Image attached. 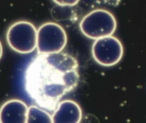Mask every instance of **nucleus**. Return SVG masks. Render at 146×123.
<instances>
[{"mask_svg":"<svg viewBox=\"0 0 146 123\" xmlns=\"http://www.w3.org/2000/svg\"><path fill=\"white\" fill-rule=\"evenodd\" d=\"M67 43V32L60 24L47 22L37 29L36 49L39 54L60 53Z\"/></svg>","mask_w":146,"mask_h":123,"instance_id":"20e7f679","label":"nucleus"},{"mask_svg":"<svg viewBox=\"0 0 146 123\" xmlns=\"http://www.w3.org/2000/svg\"><path fill=\"white\" fill-rule=\"evenodd\" d=\"M58 6L74 7L78 4L80 0H52Z\"/></svg>","mask_w":146,"mask_h":123,"instance_id":"1a4fd4ad","label":"nucleus"},{"mask_svg":"<svg viewBox=\"0 0 146 123\" xmlns=\"http://www.w3.org/2000/svg\"><path fill=\"white\" fill-rule=\"evenodd\" d=\"M6 39L9 48L16 53H32L36 48L37 29L32 22L18 21L8 28Z\"/></svg>","mask_w":146,"mask_h":123,"instance_id":"7ed1b4c3","label":"nucleus"},{"mask_svg":"<svg viewBox=\"0 0 146 123\" xmlns=\"http://www.w3.org/2000/svg\"><path fill=\"white\" fill-rule=\"evenodd\" d=\"M79 27L85 37L95 40L113 35L117 29V21L110 12L98 9L85 15L80 22Z\"/></svg>","mask_w":146,"mask_h":123,"instance_id":"f03ea898","label":"nucleus"},{"mask_svg":"<svg viewBox=\"0 0 146 123\" xmlns=\"http://www.w3.org/2000/svg\"><path fill=\"white\" fill-rule=\"evenodd\" d=\"M80 81L79 64L66 52L39 54L28 65L25 75L27 93L39 107L55 110L60 100L74 91Z\"/></svg>","mask_w":146,"mask_h":123,"instance_id":"f257e3e1","label":"nucleus"},{"mask_svg":"<svg viewBox=\"0 0 146 123\" xmlns=\"http://www.w3.org/2000/svg\"><path fill=\"white\" fill-rule=\"evenodd\" d=\"M27 122H52V114H50L47 110L39 106L32 105L28 107L27 114Z\"/></svg>","mask_w":146,"mask_h":123,"instance_id":"6e6552de","label":"nucleus"},{"mask_svg":"<svg viewBox=\"0 0 146 123\" xmlns=\"http://www.w3.org/2000/svg\"><path fill=\"white\" fill-rule=\"evenodd\" d=\"M2 55H3V46H2V43L0 41V59L2 58Z\"/></svg>","mask_w":146,"mask_h":123,"instance_id":"9d476101","label":"nucleus"},{"mask_svg":"<svg viewBox=\"0 0 146 123\" xmlns=\"http://www.w3.org/2000/svg\"><path fill=\"white\" fill-rule=\"evenodd\" d=\"M124 48L120 40L113 35L99 38L92 46V56L99 65L110 67L117 64L123 58Z\"/></svg>","mask_w":146,"mask_h":123,"instance_id":"39448f33","label":"nucleus"},{"mask_svg":"<svg viewBox=\"0 0 146 123\" xmlns=\"http://www.w3.org/2000/svg\"><path fill=\"white\" fill-rule=\"evenodd\" d=\"M27 105L22 100L17 99L8 100L0 107V122H27Z\"/></svg>","mask_w":146,"mask_h":123,"instance_id":"423d86ee","label":"nucleus"},{"mask_svg":"<svg viewBox=\"0 0 146 123\" xmlns=\"http://www.w3.org/2000/svg\"><path fill=\"white\" fill-rule=\"evenodd\" d=\"M82 118V111L80 106L70 99L60 101L52 114V122L79 123Z\"/></svg>","mask_w":146,"mask_h":123,"instance_id":"0eeeda50","label":"nucleus"}]
</instances>
